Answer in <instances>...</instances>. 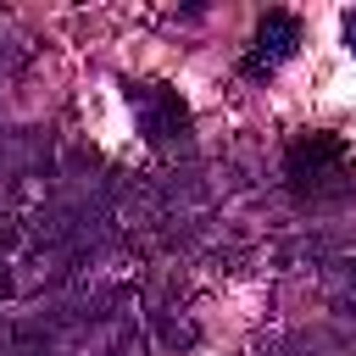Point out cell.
<instances>
[{
	"label": "cell",
	"instance_id": "cell-1",
	"mask_svg": "<svg viewBox=\"0 0 356 356\" xmlns=\"http://www.w3.org/2000/svg\"><path fill=\"white\" fill-rule=\"evenodd\" d=\"M284 178L300 200H328L350 189V145L339 134H300L284 150Z\"/></svg>",
	"mask_w": 356,
	"mask_h": 356
},
{
	"label": "cell",
	"instance_id": "cell-2",
	"mask_svg": "<svg viewBox=\"0 0 356 356\" xmlns=\"http://www.w3.org/2000/svg\"><path fill=\"white\" fill-rule=\"evenodd\" d=\"M122 95H128V111H134L145 145H156V150H167V145H189V128H195V122H189V106H184L178 89L139 78V83H122Z\"/></svg>",
	"mask_w": 356,
	"mask_h": 356
},
{
	"label": "cell",
	"instance_id": "cell-3",
	"mask_svg": "<svg viewBox=\"0 0 356 356\" xmlns=\"http://www.w3.org/2000/svg\"><path fill=\"white\" fill-rule=\"evenodd\" d=\"M295 50H300V17H295V11H267V17L256 22V33H250V50L239 56V78L267 83Z\"/></svg>",
	"mask_w": 356,
	"mask_h": 356
},
{
	"label": "cell",
	"instance_id": "cell-4",
	"mask_svg": "<svg viewBox=\"0 0 356 356\" xmlns=\"http://www.w3.org/2000/svg\"><path fill=\"white\" fill-rule=\"evenodd\" d=\"M345 50L356 56V11H345Z\"/></svg>",
	"mask_w": 356,
	"mask_h": 356
}]
</instances>
